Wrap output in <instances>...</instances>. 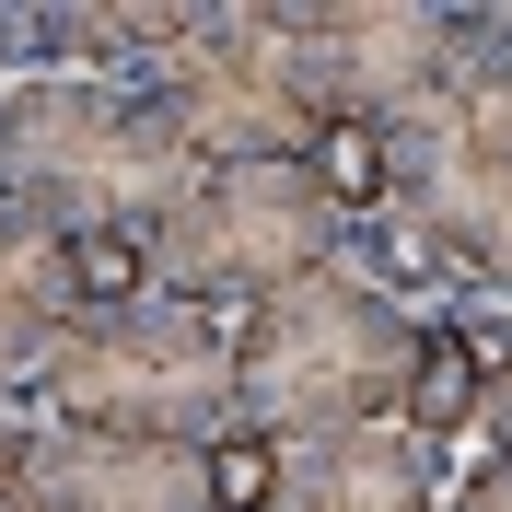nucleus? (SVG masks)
Masks as SVG:
<instances>
[{
  "instance_id": "nucleus-1",
  "label": "nucleus",
  "mask_w": 512,
  "mask_h": 512,
  "mask_svg": "<svg viewBox=\"0 0 512 512\" xmlns=\"http://www.w3.org/2000/svg\"><path fill=\"white\" fill-rule=\"evenodd\" d=\"M210 163L140 82L24 70L0 82V210L35 233H152Z\"/></svg>"
},
{
  "instance_id": "nucleus-2",
  "label": "nucleus",
  "mask_w": 512,
  "mask_h": 512,
  "mask_svg": "<svg viewBox=\"0 0 512 512\" xmlns=\"http://www.w3.org/2000/svg\"><path fill=\"white\" fill-rule=\"evenodd\" d=\"M408 361H419V303H396L384 280H361L338 256L233 326V419L268 443L384 431L408 408Z\"/></svg>"
},
{
  "instance_id": "nucleus-3",
  "label": "nucleus",
  "mask_w": 512,
  "mask_h": 512,
  "mask_svg": "<svg viewBox=\"0 0 512 512\" xmlns=\"http://www.w3.org/2000/svg\"><path fill=\"white\" fill-rule=\"evenodd\" d=\"M24 408L47 431H94V443L210 454L233 431V326L198 315V303H163V291L128 315H82L35 361Z\"/></svg>"
},
{
  "instance_id": "nucleus-4",
  "label": "nucleus",
  "mask_w": 512,
  "mask_h": 512,
  "mask_svg": "<svg viewBox=\"0 0 512 512\" xmlns=\"http://www.w3.org/2000/svg\"><path fill=\"white\" fill-rule=\"evenodd\" d=\"M338 256H350V222L326 210V187L303 163H210V175L152 222L163 303H198V315H222V326H245L268 291L315 280Z\"/></svg>"
},
{
  "instance_id": "nucleus-5",
  "label": "nucleus",
  "mask_w": 512,
  "mask_h": 512,
  "mask_svg": "<svg viewBox=\"0 0 512 512\" xmlns=\"http://www.w3.org/2000/svg\"><path fill=\"white\" fill-rule=\"evenodd\" d=\"M140 94L175 117L198 163H303L326 128L291 0H187V35L140 70Z\"/></svg>"
},
{
  "instance_id": "nucleus-6",
  "label": "nucleus",
  "mask_w": 512,
  "mask_h": 512,
  "mask_svg": "<svg viewBox=\"0 0 512 512\" xmlns=\"http://www.w3.org/2000/svg\"><path fill=\"white\" fill-rule=\"evenodd\" d=\"M396 233L443 268V291H512V59L489 35L466 82L396 128Z\"/></svg>"
},
{
  "instance_id": "nucleus-7",
  "label": "nucleus",
  "mask_w": 512,
  "mask_h": 512,
  "mask_svg": "<svg viewBox=\"0 0 512 512\" xmlns=\"http://www.w3.org/2000/svg\"><path fill=\"white\" fill-rule=\"evenodd\" d=\"M291 35H303L315 105L361 117V128H408L478 59V12L466 0H291Z\"/></svg>"
},
{
  "instance_id": "nucleus-8",
  "label": "nucleus",
  "mask_w": 512,
  "mask_h": 512,
  "mask_svg": "<svg viewBox=\"0 0 512 512\" xmlns=\"http://www.w3.org/2000/svg\"><path fill=\"white\" fill-rule=\"evenodd\" d=\"M443 443H419L408 419L384 431H326V443H280V512H431L443 501Z\"/></svg>"
},
{
  "instance_id": "nucleus-9",
  "label": "nucleus",
  "mask_w": 512,
  "mask_h": 512,
  "mask_svg": "<svg viewBox=\"0 0 512 512\" xmlns=\"http://www.w3.org/2000/svg\"><path fill=\"white\" fill-rule=\"evenodd\" d=\"M24 512H210V489H198V454L94 443V431H35Z\"/></svg>"
},
{
  "instance_id": "nucleus-10",
  "label": "nucleus",
  "mask_w": 512,
  "mask_h": 512,
  "mask_svg": "<svg viewBox=\"0 0 512 512\" xmlns=\"http://www.w3.org/2000/svg\"><path fill=\"white\" fill-rule=\"evenodd\" d=\"M303 175L326 187V210L350 233L396 222V128H361V117H326L315 128V152H303Z\"/></svg>"
},
{
  "instance_id": "nucleus-11",
  "label": "nucleus",
  "mask_w": 512,
  "mask_h": 512,
  "mask_svg": "<svg viewBox=\"0 0 512 512\" xmlns=\"http://www.w3.org/2000/svg\"><path fill=\"white\" fill-rule=\"evenodd\" d=\"M59 291H70V326L82 315H128L152 303V233H59Z\"/></svg>"
},
{
  "instance_id": "nucleus-12",
  "label": "nucleus",
  "mask_w": 512,
  "mask_h": 512,
  "mask_svg": "<svg viewBox=\"0 0 512 512\" xmlns=\"http://www.w3.org/2000/svg\"><path fill=\"white\" fill-rule=\"evenodd\" d=\"M198 489H210V512H280V443L233 419L222 443L198 454Z\"/></svg>"
},
{
  "instance_id": "nucleus-13",
  "label": "nucleus",
  "mask_w": 512,
  "mask_h": 512,
  "mask_svg": "<svg viewBox=\"0 0 512 512\" xmlns=\"http://www.w3.org/2000/svg\"><path fill=\"white\" fill-rule=\"evenodd\" d=\"M443 512H512V466L489 454L478 478H454V501H443Z\"/></svg>"
},
{
  "instance_id": "nucleus-14",
  "label": "nucleus",
  "mask_w": 512,
  "mask_h": 512,
  "mask_svg": "<svg viewBox=\"0 0 512 512\" xmlns=\"http://www.w3.org/2000/svg\"><path fill=\"white\" fill-rule=\"evenodd\" d=\"M478 431H489V454L512 466V350H501V373H489V419H478Z\"/></svg>"
},
{
  "instance_id": "nucleus-15",
  "label": "nucleus",
  "mask_w": 512,
  "mask_h": 512,
  "mask_svg": "<svg viewBox=\"0 0 512 512\" xmlns=\"http://www.w3.org/2000/svg\"><path fill=\"white\" fill-rule=\"evenodd\" d=\"M0 82H24V0H0Z\"/></svg>"
},
{
  "instance_id": "nucleus-16",
  "label": "nucleus",
  "mask_w": 512,
  "mask_h": 512,
  "mask_svg": "<svg viewBox=\"0 0 512 512\" xmlns=\"http://www.w3.org/2000/svg\"><path fill=\"white\" fill-rule=\"evenodd\" d=\"M478 35H489V47L512 59V0H478Z\"/></svg>"
}]
</instances>
